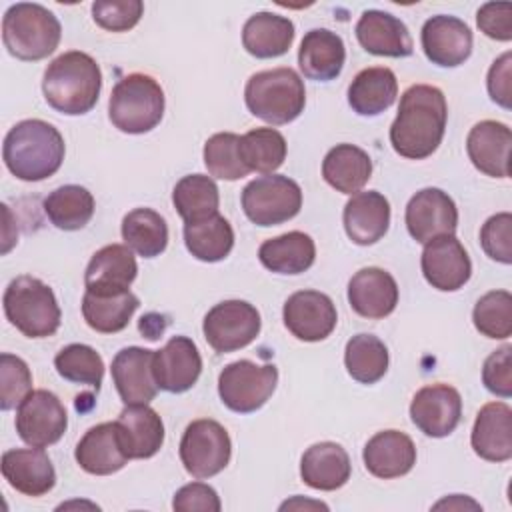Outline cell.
Wrapping results in <instances>:
<instances>
[{
	"label": "cell",
	"instance_id": "obj_19",
	"mask_svg": "<svg viewBox=\"0 0 512 512\" xmlns=\"http://www.w3.org/2000/svg\"><path fill=\"white\" fill-rule=\"evenodd\" d=\"M154 350L128 346L116 352L112 358V382L120 394V400L128 404H148L158 392V384L152 374Z\"/></svg>",
	"mask_w": 512,
	"mask_h": 512
},
{
	"label": "cell",
	"instance_id": "obj_32",
	"mask_svg": "<svg viewBox=\"0 0 512 512\" xmlns=\"http://www.w3.org/2000/svg\"><path fill=\"white\" fill-rule=\"evenodd\" d=\"M292 42V20L274 12H256L242 28V46L254 58H278L290 50Z\"/></svg>",
	"mask_w": 512,
	"mask_h": 512
},
{
	"label": "cell",
	"instance_id": "obj_43",
	"mask_svg": "<svg viewBox=\"0 0 512 512\" xmlns=\"http://www.w3.org/2000/svg\"><path fill=\"white\" fill-rule=\"evenodd\" d=\"M56 372L74 384L100 388L104 378V360L88 344H68L54 358Z\"/></svg>",
	"mask_w": 512,
	"mask_h": 512
},
{
	"label": "cell",
	"instance_id": "obj_35",
	"mask_svg": "<svg viewBox=\"0 0 512 512\" xmlns=\"http://www.w3.org/2000/svg\"><path fill=\"white\" fill-rule=\"evenodd\" d=\"M258 258L270 272L302 274L314 264L316 246L308 234L292 230L264 240L258 248Z\"/></svg>",
	"mask_w": 512,
	"mask_h": 512
},
{
	"label": "cell",
	"instance_id": "obj_49",
	"mask_svg": "<svg viewBox=\"0 0 512 512\" xmlns=\"http://www.w3.org/2000/svg\"><path fill=\"white\" fill-rule=\"evenodd\" d=\"M482 382L488 392L510 398L512 396V346L504 344L502 348L494 350L482 368Z\"/></svg>",
	"mask_w": 512,
	"mask_h": 512
},
{
	"label": "cell",
	"instance_id": "obj_47",
	"mask_svg": "<svg viewBox=\"0 0 512 512\" xmlns=\"http://www.w3.org/2000/svg\"><path fill=\"white\" fill-rule=\"evenodd\" d=\"M144 14L140 0H96L92 4L94 22L108 32H126L134 28Z\"/></svg>",
	"mask_w": 512,
	"mask_h": 512
},
{
	"label": "cell",
	"instance_id": "obj_10",
	"mask_svg": "<svg viewBox=\"0 0 512 512\" xmlns=\"http://www.w3.org/2000/svg\"><path fill=\"white\" fill-rule=\"evenodd\" d=\"M178 452L186 472L202 480L216 476L228 466L232 456V442L220 422L200 418L186 426Z\"/></svg>",
	"mask_w": 512,
	"mask_h": 512
},
{
	"label": "cell",
	"instance_id": "obj_8",
	"mask_svg": "<svg viewBox=\"0 0 512 512\" xmlns=\"http://www.w3.org/2000/svg\"><path fill=\"white\" fill-rule=\"evenodd\" d=\"M240 202L246 218L256 226H278L300 212L302 190L288 176L266 174L244 186Z\"/></svg>",
	"mask_w": 512,
	"mask_h": 512
},
{
	"label": "cell",
	"instance_id": "obj_24",
	"mask_svg": "<svg viewBox=\"0 0 512 512\" xmlns=\"http://www.w3.org/2000/svg\"><path fill=\"white\" fill-rule=\"evenodd\" d=\"M114 422L128 460L152 458L164 444L162 418L148 404H128Z\"/></svg>",
	"mask_w": 512,
	"mask_h": 512
},
{
	"label": "cell",
	"instance_id": "obj_18",
	"mask_svg": "<svg viewBox=\"0 0 512 512\" xmlns=\"http://www.w3.org/2000/svg\"><path fill=\"white\" fill-rule=\"evenodd\" d=\"M202 372V358L188 336H172L154 352L152 374L160 390L180 394L190 390Z\"/></svg>",
	"mask_w": 512,
	"mask_h": 512
},
{
	"label": "cell",
	"instance_id": "obj_26",
	"mask_svg": "<svg viewBox=\"0 0 512 512\" xmlns=\"http://www.w3.org/2000/svg\"><path fill=\"white\" fill-rule=\"evenodd\" d=\"M348 238L358 246L376 244L390 226V202L376 190L356 192L344 206L342 214Z\"/></svg>",
	"mask_w": 512,
	"mask_h": 512
},
{
	"label": "cell",
	"instance_id": "obj_22",
	"mask_svg": "<svg viewBox=\"0 0 512 512\" xmlns=\"http://www.w3.org/2000/svg\"><path fill=\"white\" fill-rule=\"evenodd\" d=\"M4 480L24 496H44L56 484V470L44 448H12L2 454Z\"/></svg>",
	"mask_w": 512,
	"mask_h": 512
},
{
	"label": "cell",
	"instance_id": "obj_5",
	"mask_svg": "<svg viewBox=\"0 0 512 512\" xmlns=\"http://www.w3.org/2000/svg\"><path fill=\"white\" fill-rule=\"evenodd\" d=\"M244 102L256 118L274 126L288 124L304 112V82L292 68L262 70L248 78Z\"/></svg>",
	"mask_w": 512,
	"mask_h": 512
},
{
	"label": "cell",
	"instance_id": "obj_29",
	"mask_svg": "<svg viewBox=\"0 0 512 512\" xmlns=\"http://www.w3.org/2000/svg\"><path fill=\"white\" fill-rule=\"evenodd\" d=\"M344 62V40L336 32L328 28H314L304 34L298 48V66L308 80H334L342 72Z\"/></svg>",
	"mask_w": 512,
	"mask_h": 512
},
{
	"label": "cell",
	"instance_id": "obj_41",
	"mask_svg": "<svg viewBox=\"0 0 512 512\" xmlns=\"http://www.w3.org/2000/svg\"><path fill=\"white\" fill-rule=\"evenodd\" d=\"M388 348L374 334H356L346 342L344 364L348 374L360 384L378 382L388 370Z\"/></svg>",
	"mask_w": 512,
	"mask_h": 512
},
{
	"label": "cell",
	"instance_id": "obj_7",
	"mask_svg": "<svg viewBox=\"0 0 512 512\" xmlns=\"http://www.w3.org/2000/svg\"><path fill=\"white\" fill-rule=\"evenodd\" d=\"M110 122L126 134H144L164 116V90L148 74H128L116 82L108 100Z\"/></svg>",
	"mask_w": 512,
	"mask_h": 512
},
{
	"label": "cell",
	"instance_id": "obj_23",
	"mask_svg": "<svg viewBox=\"0 0 512 512\" xmlns=\"http://www.w3.org/2000/svg\"><path fill=\"white\" fill-rule=\"evenodd\" d=\"M138 264L126 244H108L94 252L86 266L84 286L94 294H118L130 290L136 280Z\"/></svg>",
	"mask_w": 512,
	"mask_h": 512
},
{
	"label": "cell",
	"instance_id": "obj_12",
	"mask_svg": "<svg viewBox=\"0 0 512 512\" xmlns=\"http://www.w3.org/2000/svg\"><path fill=\"white\" fill-rule=\"evenodd\" d=\"M68 426V414L60 398L50 390H32L16 410V432L34 448L56 444Z\"/></svg>",
	"mask_w": 512,
	"mask_h": 512
},
{
	"label": "cell",
	"instance_id": "obj_21",
	"mask_svg": "<svg viewBox=\"0 0 512 512\" xmlns=\"http://www.w3.org/2000/svg\"><path fill=\"white\" fill-rule=\"evenodd\" d=\"M512 132L496 120H482L472 126L466 138V152L476 170L492 178L510 176Z\"/></svg>",
	"mask_w": 512,
	"mask_h": 512
},
{
	"label": "cell",
	"instance_id": "obj_39",
	"mask_svg": "<svg viewBox=\"0 0 512 512\" xmlns=\"http://www.w3.org/2000/svg\"><path fill=\"white\" fill-rule=\"evenodd\" d=\"M122 240L136 254L154 258L168 246V224L152 208H134L122 218Z\"/></svg>",
	"mask_w": 512,
	"mask_h": 512
},
{
	"label": "cell",
	"instance_id": "obj_33",
	"mask_svg": "<svg viewBox=\"0 0 512 512\" xmlns=\"http://www.w3.org/2000/svg\"><path fill=\"white\" fill-rule=\"evenodd\" d=\"M398 96L396 74L386 66L360 70L348 86V104L360 116H378L388 110Z\"/></svg>",
	"mask_w": 512,
	"mask_h": 512
},
{
	"label": "cell",
	"instance_id": "obj_34",
	"mask_svg": "<svg viewBox=\"0 0 512 512\" xmlns=\"http://www.w3.org/2000/svg\"><path fill=\"white\" fill-rule=\"evenodd\" d=\"M372 176L368 152L354 144H336L322 160V178L342 194L360 192Z\"/></svg>",
	"mask_w": 512,
	"mask_h": 512
},
{
	"label": "cell",
	"instance_id": "obj_25",
	"mask_svg": "<svg viewBox=\"0 0 512 512\" xmlns=\"http://www.w3.org/2000/svg\"><path fill=\"white\" fill-rule=\"evenodd\" d=\"M354 32L360 46L374 56L404 58L414 50L406 24L384 10H364Z\"/></svg>",
	"mask_w": 512,
	"mask_h": 512
},
{
	"label": "cell",
	"instance_id": "obj_42",
	"mask_svg": "<svg viewBox=\"0 0 512 512\" xmlns=\"http://www.w3.org/2000/svg\"><path fill=\"white\" fill-rule=\"evenodd\" d=\"M240 158L250 172L272 174L284 164L286 140L276 128H254L240 136Z\"/></svg>",
	"mask_w": 512,
	"mask_h": 512
},
{
	"label": "cell",
	"instance_id": "obj_44",
	"mask_svg": "<svg viewBox=\"0 0 512 512\" xmlns=\"http://www.w3.org/2000/svg\"><path fill=\"white\" fill-rule=\"evenodd\" d=\"M204 166L210 176L220 180H240L248 176V168L240 158V136L234 132H218L204 144Z\"/></svg>",
	"mask_w": 512,
	"mask_h": 512
},
{
	"label": "cell",
	"instance_id": "obj_36",
	"mask_svg": "<svg viewBox=\"0 0 512 512\" xmlns=\"http://www.w3.org/2000/svg\"><path fill=\"white\" fill-rule=\"evenodd\" d=\"M140 300L130 290L118 294L84 292L82 316L86 324L100 334H116L124 330L138 310Z\"/></svg>",
	"mask_w": 512,
	"mask_h": 512
},
{
	"label": "cell",
	"instance_id": "obj_20",
	"mask_svg": "<svg viewBox=\"0 0 512 512\" xmlns=\"http://www.w3.org/2000/svg\"><path fill=\"white\" fill-rule=\"evenodd\" d=\"M348 302L362 318H386L398 304V284L394 276L382 268H362L348 282Z\"/></svg>",
	"mask_w": 512,
	"mask_h": 512
},
{
	"label": "cell",
	"instance_id": "obj_1",
	"mask_svg": "<svg viewBox=\"0 0 512 512\" xmlns=\"http://www.w3.org/2000/svg\"><path fill=\"white\" fill-rule=\"evenodd\" d=\"M448 120L446 98L430 84L410 86L390 126V144L396 154L408 160H424L436 152L444 138Z\"/></svg>",
	"mask_w": 512,
	"mask_h": 512
},
{
	"label": "cell",
	"instance_id": "obj_13",
	"mask_svg": "<svg viewBox=\"0 0 512 512\" xmlns=\"http://www.w3.org/2000/svg\"><path fill=\"white\" fill-rule=\"evenodd\" d=\"M284 326L302 342H320L332 334L338 322L332 298L318 290H298L284 302Z\"/></svg>",
	"mask_w": 512,
	"mask_h": 512
},
{
	"label": "cell",
	"instance_id": "obj_17",
	"mask_svg": "<svg viewBox=\"0 0 512 512\" xmlns=\"http://www.w3.org/2000/svg\"><path fill=\"white\" fill-rule=\"evenodd\" d=\"M426 58L442 68L464 64L472 54V30L456 16L438 14L424 22L420 34Z\"/></svg>",
	"mask_w": 512,
	"mask_h": 512
},
{
	"label": "cell",
	"instance_id": "obj_2",
	"mask_svg": "<svg viewBox=\"0 0 512 512\" xmlns=\"http://www.w3.org/2000/svg\"><path fill=\"white\" fill-rule=\"evenodd\" d=\"M64 138L44 120L30 118L14 124L4 136L2 160L24 182H40L54 176L64 162Z\"/></svg>",
	"mask_w": 512,
	"mask_h": 512
},
{
	"label": "cell",
	"instance_id": "obj_15",
	"mask_svg": "<svg viewBox=\"0 0 512 512\" xmlns=\"http://www.w3.org/2000/svg\"><path fill=\"white\" fill-rule=\"evenodd\" d=\"M408 234L426 244L436 236L454 234L458 228V208L454 200L440 188L418 190L406 206Z\"/></svg>",
	"mask_w": 512,
	"mask_h": 512
},
{
	"label": "cell",
	"instance_id": "obj_3",
	"mask_svg": "<svg viewBox=\"0 0 512 512\" xmlns=\"http://www.w3.org/2000/svg\"><path fill=\"white\" fill-rule=\"evenodd\" d=\"M102 90V72L96 60L80 50L54 58L42 78V92L56 112L80 116L90 112Z\"/></svg>",
	"mask_w": 512,
	"mask_h": 512
},
{
	"label": "cell",
	"instance_id": "obj_11",
	"mask_svg": "<svg viewBox=\"0 0 512 512\" xmlns=\"http://www.w3.org/2000/svg\"><path fill=\"white\" fill-rule=\"evenodd\" d=\"M260 312L246 300H224L208 310L202 332L218 354L240 350L260 334Z\"/></svg>",
	"mask_w": 512,
	"mask_h": 512
},
{
	"label": "cell",
	"instance_id": "obj_54",
	"mask_svg": "<svg viewBox=\"0 0 512 512\" xmlns=\"http://www.w3.org/2000/svg\"><path fill=\"white\" fill-rule=\"evenodd\" d=\"M308 506L328 510V506H326V504H322V502H308V500H304V502H302L300 498H294V500H290V502H284V504L280 506V510H286V508H308Z\"/></svg>",
	"mask_w": 512,
	"mask_h": 512
},
{
	"label": "cell",
	"instance_id": "obj_53",
	"mask_svg": "<svg viewBox=\"0 0 512 512\" xmlns=\"http://www.w3.org/2000/svg\"><path fill=\"white\" fill-rule=\"evenodd\" d=\"M442 506H448V508H466V506H470V508H474V510H482V506L476 504L474 500L464 498V502H462V496H460V494H454L452 498H446V500L434 504V508H442Z\"/></svg>",
	"mask_w": 512,
	"mask_h": 512
},
{
	"label": "cell",
	"instance_id": "obj_45",
	"mask_svg": "<svg viewBox=\"0 0 512 512\" xmlns=\"http://www.w3.org/2000/svg\"><path fill=\"white\" fill-rule=\"evenodd\" d=\"M476 330L494 340H504L512 334V294L508 290L486 292L472 310Z\"/></svg>",
	"mask_w": 512,
	"mask_h": 512
},
{
	"label": "cell",
	"instance_id": "obj_27",
	"mask_svg": "<svg viewBox=\"0 0 512 512\" xmlns=\"http://www.w3.org/2000/svg\"><path fill=\"white\" fill-rule=\"evenodd\" d=\"M470 444L488 462L512 458V410L506 402H488L476 414Z\"/></svg>",
	"mask_w": 512,
	"mask_h": 512
},
{
	"label": "cell",
	"instance_id": "obj_6",
	"mask_svg": "<svg viewBox=\"0 0 512 512\" xmlns=\"http://www.w3.org/2000/svg\"><path fill=\"white\" fill-rule=\"evenodd\" d=\"M2 304L8 322L28 338H48L60 328L58 300L40 278L22 274L10 280Z\"/></svg>",
	"mask_w": 512,
	"mask_h": 512
},
{
	"label": "cell",
	"instance_id": "obj_52",
	"mask_svg": "<svg viewBox=\"0 0 512 512\" xmlns=\"http://www.w3.org/2000/svg\"><path fill=\"white\" fill-rule=\"evenodd\" d=\"M486 86H488L490 98L498 106L506 110L512 108V54L510 52H504L498 60L492 62L488 70Z\"/></svg>",
	"mask_w": 512,
	"mask_h": 512
},
{
	"label": "cell",
	"instance_id": "obj_14",
	"mask_svg": "<svg viewBox=\"0 0 512 512\" xmlns=\"http://www.w3.org/2000/svg\"><path fill=\"white\" fill-rule=\"evenodd\" d=\"M420 268L426 282L440 292L460 290L472 274V262L454 234L436 236L424 244Z\"/></svg>",
	"mask_w": 512,
	"mask_h": 512
},
{
	"label": "cell",
	"instance_id": "obj_50",
	"mask_svg": "<svg viewBox=\"0 0 512 512\" xmlns=\"http://www.w3.org/2000/svg\"><path fill=\"white\" fill-rule=\"evenodd\" d=\"M478 28L492 40H512V4L510 2H486L476 12Z\"/></svg>",
	"mask_w": 512,
	"mask_h": 512
},
{
	"label": "cell",
	"instance_id": "obj_48",
	"mask_svg": "<svg viewBox=\"0 0 512 512\" xmlns=\"http://www.w3.org/2000/svg\"><path fill=\"white\" fill-rule=\"evenodd\" d=\"M480 246L488 258L500 264L512 262V214L510 212L494 214L482 224Z\"/></svg>",
	"mask_w": 512,
	"mask_h": 512
},
{
	"label": "cell",
	"instance_id": "obj_31",
	"mask_svg": "<svg viewBox=\"0 0 512 512\" xmlns=\"http://www.w3.org/2000/svg\"><path fill=\"white\" fill-rule=\"evenodd\" d=\"M350 472V456L336 442H316L300 460V476L314 490H338L350 480Z\"/></svg>",
	"mask_w": 512,
	"mask_h": 512
},
{
	"label": "cell",
	"instance_id": "obj_37",
	"mask_svg": "<svg viewBox=\"0 0 512 512\" xmlns=\"http://www.w3.org/2000/svg\"><path fill=\"white\" fill-rule=\"evenodd\" d=\"M184 244L196 260L220 262L232 252L234 230L224 216L214 214L198 222H186Z\"/></svg>",
	"mask_w": 512,
	"mask_h": 512
},
{
	"label": "cell",
	"instance_id": "obj_4",
	"mask_svg": "<svg viewBox=\"0 0 512 512\" xmlns=\"http://www.w3.org/2000/svg\"><path fill=\"white\" fill-rule=\"evenodd\" d=\"M62 36L58 18L34 2L12 4L2 18V42L10 56L36 62L50 56Z\"/></svg>",
	"mask_w": 512,
	"mask_h": 512
},
{
	"label": "cell",
	"instance_id": "obj_40",
	"mask_svg": "<svg viewBox=\"0 0 512 512\" xmlns=\"http://www.w3.org/2000/svg\"><path fill=\"white\" fill-rule=\"evenodd\" d=\"M172 204L180 218L186 222H198L218 214L220 194L212 176L188 174L180 178L172 190Z\"/></svg>",
	"mask_w": 512,
	"mask_h": 512
},
{
	"label": "cell",
	"instance_id": "obj_16",
	"mask_svg": "<svg viewBox=\"0 0 512 512\" xmlns=\"http://www.w3.org/2000/svg\"><path fill=\"white\" fill-rule=\"evenodd\" d=\"M410 418L414 426L430 438L452 434L462 418L460 392L448 384L420 388L410 402Z\"/></svg>",
	"mask_w": 512,
	"mask_h": 512
},
{
	"label": "cell",
	"instance_id": "obj_9",
	"mask_svg": "<svg viewBox=\"0 0 512 512\" xmlns=\"http://www.w3.org/2000/svg\"><path fill=\"white\" fill-rule=\"evenodd\" d=\"M276 384L278 368L274 364H256L242 358L224 366L218 376V394L232 412L250 414L268 402Z\"/></svg>",
	"mask_w": 512,
	"mask_h": 512
},
{
	"label": "cell",
	"instance_id": "obj_28",
	"mask_svg": "<svg viewBox=\"0 0 512 512\" xmlns=\"http://www.w3.org/2000/svg\"><path fill=\"white\" fill-rule=\"evenodd\" d=\"M366 470L382 480L400 478L416 464V446L400 430H382L374 434L362 452Z\"/></svg>",
	"mask_w": 512,
	"mask_h": 512
},
{
	"label": "cell",
	"instance_id": "obj_38",
	"mask_svg": "<svg viewBox=\"0 0 512 512\" xmlns=\"http://www.w3.org/2000/svg\"><path fill=\"white\" fill-rule=\"evenodd\" d=\"M42 208L48 220L66 232H74L84 228L94 216V196L78 184H66L52 190Z\"/></svg>",
	"mask_w": 512,
	"mask_h": 512
},
{
	"label": "cell",
	"instance_id": "obj_30",
	"mask_svg": "<svg viewBox=\"0 0 512 512\" xmlns=\"http://www.w3.org/2000/svg\"><path fill=\"white\" fill-rule=\"evenodd\" d=\"M74 458L84 472L94 476H108L122 470L128 456L122 450L116 422L92 426L76 444Z\"/></svg>",
	"mask_w": 512,
	"mask_h": 512
},
{
	"label": "cell",
	"instance_id": "obj_51",
	"mask_svg": "<svg viewBox=\"0 0 512 512\" xmlns=\"http://www.w3.org/2000/svg\"><path fill=\"white\" fill-rule=\"evenodd\" d=\"M172 508L178 512H218L222 504L212 486L204 482H190L174 494Z\"/></svg>",
	"mask_w": 512,
	"mask_h": 512
},
{
	"label": "cell",
	"instance_id": "obj_46",
	"mask_svg": "<svg viewBox=\"0 0 512 512\" xmlns=\"http://www.w3.org/2000/svg\"><path fill=\"white\" fill-rule=\"evenodd\" d=\"M30 392L32 374L28 364L22 358L4 352L0 356V408H16Z\"/></svg>",
	"mask_w": 512,
	"mask_h": 512
}]
</instances>
